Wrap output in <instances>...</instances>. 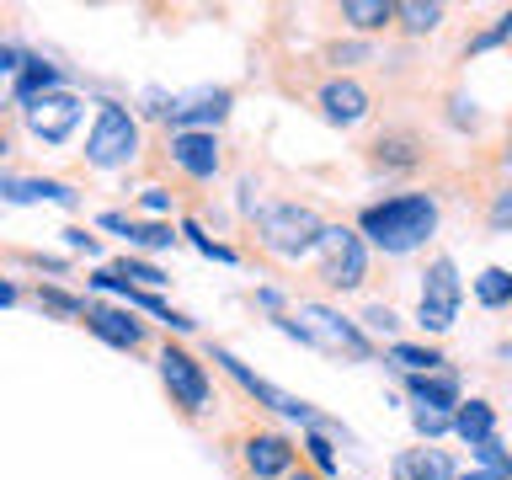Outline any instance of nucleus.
<instances>
[{
  "label": "nucleus",
  "mask_w": 512,
  "mask_h": 480,
  "mask_svg": "<svg viewBox=\"0 0 512 480\" xmlns=\"http://www.w3.org/2000/svg\"><path fill=\"white\" fill-rule=\"evenodd\" d=\"M432 230H438V203L422 198V192H400V198H384L374 208H363V235L390 256L416 251Z\"/></svg>",
  "instance_id": "obj_1"
},
{
  "label": "nucleus",
  "mask_w": 512,
  "mask_h": 480,
  "mask_svg": "<svg viewBox=\"0 0 512 480\" xmlns=\"http://www.w3.org/2000/svg\"><path fill=\"white\" fill-rule=\"evenodd\" d=\"M288 336H299V342H315L320 352H336V358H368V342L363 331L352 326L347 315L326 310V304H299L294 320H278Z\"/></svg>",
  "instance_id": "obj_2"
},
{
  "label": "nucleus",
  "mask_w": 512,
  "mask_h": 480,
  "mask_svg": "<svg viewBox=\"0 0 512 480\" xmlns=\"http://www.w3.org/2000/svg\"><path fill=\"white\" fill-rule=\"evenodd\" d=\"M262 246L267 251H278V256H304V251H315V240H320V214L315 208H304V203H278V208H262Z\"/></svg>",
  "instance_id": "obj_3"
},
{
  "label": "nucleus",
  "mask_w": 512,
  "mask_h": 480,
  "mask_svg": "<svg viewBox=\"0 0 512 480\" xmlns=\"http://www.w3.org/2000/svg\"><path fill=\"white\" fill-rule=\"evenodd\" d=\"M459 299H464L459 267L448 262V256H432V267L422 272V304H416V320H422V331L443 336V331L459 320Z\"/></svg>",
  "instance_id": "obj_4"
},
{
  "label": "nucleus",
  "mask_w": 512,
  "mask_h": 480,
  "mask_svg": "<svg viewBox=\"0 0 512 480\" xmlns=\"http://www.w3.org/2000/svg\"><path fill=\"white\" fill-rule=\"evenodd\" d=\"M134 155H139V123L128 118L123 107L102 102V112H96V123H91V139H86V160L112 171V166H128Z\"/></svg>",
  "instance_id": "obj_5"
},
{
  "label": "nucleus",
  "mask_w": 512,
  "mask_h": 480,
  "mask_svg": "<svg viewBox=\"0 0 512 480\" xmlns=\"http://www.w3.org/2000/svg\"><path fill=\"white\" fill-rule=\"evenodd\" d=\"M320 278L331 288H358L368 278V251H363V235L342 230V224H326L320 230Z\"/></svg>",
  "instance_id": "obj_6"
},
{
  "label": "nucleus",
  "mask_w": 512,
  "mask_h": 480,
  "mask_svg": "<svg viewBox=\"0 0 512 480\" xmlns=\"http://www.w3.org/2000/svg\"><path fill=\"white\" fill-rule=\"evenodd\" d=\"M80 96H70V91H48V96H38V102L27 107V128L38 134L43 144H64L75 134V123H80Z\"/></svg>",
  "instance_id": "obj_7"
},
{
  "label": "nucleus",
  "mask_w": 512,
  "mask_h": 480,
  "mask_svg": "<svg viewBox=\"0 0 512 480\" xmlns=\"http://www.w3.org/2000/svg\"><path fill=\"white\" fill-rule=\"evenodd\" d=\"M214 358H219V363H224V368H230V374L240 379V390H246L251 400H262V406H272V411H278V416H294V422H310V427L320 422V416H315V406H304V400H294V395H283V390H278V384H267V379H256V374H251V368H246V363H240V358H235V352H224V347H219V352H214Z\"/></svg>",
  "instance_id": "obj_8"
},
{
  "label": "nucleus",
  "mask_w": 512,
  "mask_h": 480,
  "mask_svg": "<svg viewBox=\"0 0 512 480\" xmlns=\"http://www.w3.org/2000/svg\"><path fill=\"white\" fill-rule=\"evenodd\" d=\"M160 379H166V390L182 400L187 411H203L208 406V374L198 358H187L182 347H166L160 352Z\"/></svg>",
  "instance_id": "obj_9"
},
{
  "label": "nucleus",
  "mask_w": 512,
  "mask_h": 480,
  "mask_svg": "<svg viewBox=\"0 0 512 480\" xmlns=\"http://www.w3.org/2000/svg\"><path fill=\"white\" fill-rule=\"evenodd\" d=\"M171 160L187 176H214L219 171V139H214V128H187V134H171Z\"/></svg>",
  "instance_id": "obj_10"
},
{
  "label": "nucleus",
  "mask_w": 512,
  "mask_h": 480,
  "mask_svg": "<svg viewBox=\"0 0 512 480\" xmlns=\"http://www.w3.org/2000/svg\"><path fill=\"white\" fill-rule=\"evenodd\" d=\"M0 198L6 203H75V187L70 182H54V176H11L0 171Z\"/></svg>",
  "instance_id": "obj_11"
},
{
  "label": "nucleus",
  "mask_w": 512,
  "mask_h": 480,
  "mask_svg": "<svg viewBox=\"0 0 512 480\" xmlns=\"http://www.w3.org/2000/svg\"><path fill=\"white\" fill-rule=\"evenodd\" d=\"M160 112L171 118L176 134H187L192 123H219L224 112H230V91H192V96H182V102H171Z\"/></svg>",
  "instance_id": "obj_12"
},
{
  "label": "nucleus",
  "mask_w": 512,
  "mask_h": 480,
  "mask_svg": "<svg viewBox=\"0 0 512 480\" xmlns=\"http://www.w3.org/2000/svg\"><path fill=\"white\" fill-rule=\"evenodd\" d=\"M320 112H326L331 123H363L368 118V91L358 86V80H326L320 86Z\"/></svg>",
  "instance_id": "obj_13"
},
{
  "label": "nucleus",
  "mask_w": 512,
  "mask_h": 480,
  "mask_svg": "<svg viewBox=\"0 0 512 480\" xmlns=\"http://www.w3.org/2000/svg\"><path fill=\"white\" fill-rule=\"evenodd\" d=\"M86 326L102 336V342H112V347H123V352H134L139 342H144V326L128 310H102V304H86Z\"/></svg>",
  "instance_id": "obj_14"
},
{
  "label": "nucleus",
  "mask_w": 512,
  "mask_h": 480,
  "mask_svg": "<svg viewBox=\"0 0 512 480\" xmlns=\"http://www.w3.org/2000/svg\"><path fill=\"white\" fill-rule=\"evenodd\" d=\"M411 400H416V411H432V416H454L459 406V379L454 374H411Z\"/></svg>",
  "instance_id": "obj_15"
},
{
  "label": "nucleus",
  "mask_w": 512,
  "mask_h": 480,
  "mask_svg": "<svg viewBox=\"0 0 512 480\" xmlns=\"http://www.w3.org/2000/svg\"><path fill=\"white\" fill-rule=\"evenodd\" d=\"M246 464H251V475H288L294 470V448H288L283 438H272V432H256V438L246 443Z\"/></svg>",
  "instance_id": "obj_16"
},
{
  "label": "nucleus",
  "mask_w": 512,
  "mask_h": 480,
  "mask_svg": "<svg viewBox=\"0 0 512 480\" xmlns=\"http://www.w3.org/2000/svg\"><path fill=\"white\" fill-rule=\"evenodd\" d=\"M395 480H459V475L443 448H411V454L395 459Z\"/></svg>",
  "instance_id": "obj_17"
},
{
  "label": "nucleus",
  "mask_w": 512,
  "mask_h": 480,
  "mask_svg": "<svg viewBox=\"0 0 512 480\" xmlns=\"http://www.w3.org/2000/svg\"><path fill=\"white\" fill-rule=\"evenodd\" d=\"M448 427H454L470 448H480L486 438H496V411L486 406V400H459L454 416H448Z\"/></svg>",
  "instance_id": "obj_18"
},
{
  "label": "nucleus",
  "mask_w": 512,
  "mask_h": 480,
  "mask_svg": "<svg viewBox=\"0 0 512 480\" xmlns=\"http://www.w3.org/2000/svg\"><path fill=\"white\" fill-rule=\"evenodd\" d=\"M107 230H118L128 246H144V251H166L176 246V235H171V224H134V219H123V214H102Z\"/></svg>",
  "instance_id": "obj_19"
},
{
  "label": "nucleus",
  "mask_w": 512,
  "mask_h": 480,
  "mask_svg": "<svg viewBox=\"0 0 512 480\" xmlns=\"http://www.w3.org/2000/svg\"><path fill=\"white\" fill-rule=\"evenodd\" d=\"M48 91H59V70H54V64L27 59L22 70H16V102L32 107V102H38V96H48Z\"/></svg>",
  "instance_id": "obj_20"
},
{
  "label": "nucleus",
  "mask_w": 512,
  "mask_h": 480,
  "mask_svg": "<svg viewBox=\"0 0 512 480\" xmlns=\"http://www.w3.org/2000/svg\"><path fill=\"white\" fill-rule=\"evenodd\" d=\"M342 16L363 32H379L384 22H395V0H347Z\"/></svg>",
  "instance_id": "obj_21"
},
{
  "label": "nucleus",
  "mask_w": 512,
  "mask_h": 480,
  "mask_svg": "<svg viewBox=\"0 0 512 480\" xmlns=\"http://www.w3.org/2000/svg\"><path fill=\"white\" fill-rule=\"evenodd\" d=\"M475 299L486 304V310H502V304L512 299V278H507L502 267H486V272L475 278Z\"/></svg>",
  "instance_id": "obj_22"
},
{
  "label": "nucleus",
  "mask_w": 512,
  "mask_h": 480,
  "mask_svg": "<svg viewBox=\"0 0 512 480\" xmlns=\"http://www.w3.org/2000/svg\"><path fill=\"white\" fill-rule=\"evenodd\" d=\"M390 358H395L400 368H411V374H432V368H443V352L411 347V342H395V347H390Z\"/></svg>",
  "instance_id": "obj_23"
},
{
  "label": "nucleus",
  "mask_w": 512,
  "mask_h": 480,
  "mask_svg": "<svg viewBox=\"0 0 512 480\" xmlns=\"http://www.w3.org/2000/svg\"><path fill=\"white\" fill-rule=\"evenodd\" d=\"M395 16H406V32H432L443 22V6H422V0H406V6H395Z\"/></svg>",
  "instance_id": "obj_24"
},
{
  "label": "nucleus",
  "mask_w": 512,
  "mask_h": 480,
  "mask_svg": "<svg viewBox=\"0 0 512 480\" xmlns=\"http://www.w3.org/2000/svg\"><path fill=\"white\" fill-rule=\"evenodd\" d=\"M112 278H118L123 288H128V283H144V288H155V283H166V272H160V267H150V262H128V256H123V262L112 267Z\"/></svg>",
  "instance_id": "obj_25"
},
{
  "label": "nucleus",
  "mask_w": 512,
  "mask_h": 480,
  "mask_svg": "<svg viewBox=\"0 0 512 480\" xmlns=\"http://www.w3.org/2000/svg\"><path fill=\"white\" fill-rule=\"evenodd\" d=\"M182 235H192V246H198L203 256H214V262H235V251H230V246H214V240H208V235H203V230H198V224H192V219L182 224Z\"/></svg>",
  "instance_id": "obj_26"
},
{
  "label": "nucleus",
  "mask_w": 512,
  "mask_h": 480,
  "mask_svg": "<svg viewBox=\"0 0 512 480\" xmlns=\"http://www.w3.org/2000/svg\"><path fill=\"white\" fill-rule=\"evenodd\" d=\"M304 448H310V459L320 464V470H326V475H336V454H331L326 432H310V438H304Z\"/></svg>",
  "instance_id": "obj_27"
},
{
  "label": "nucleus",
  "mask_w": 512,
  "mask_h": 480,
  "mask_svg": "<svg viewBox=\"0 0 512 480\" xmlns=\"http://www.w3.org/2000/svg\"><path fill=\"white\" fill-rule=\"evenodd\" d=\"M38 299H43L54 315H86V304H80V299H70V294H59V288H43Z\"/></svg>",
  "instance_id": "obj_28"
},
{
  "label": "nucleus",
  "mask_w": 512,
  "mask_h": 480,
  "mask_svg": "<svg viewBox=\"0 0 512 480\" xmlns=\"http://www.w3.org/2000/svg\"><path fill=\"white\" fill-rule=\"evenodd\" d=\"M475 454H480V464H486V470H496V475H507V454H502V443H496V438H486V443L475 448Z\"/></svg>",
  "instance_id": "obj_29"
},
{
  "label": "nucleus",
  "mask_w": 512,
  "mask_h": 480,
  "mask_svg": "<svg viewBox=\"0 0 512 480\" xmlns=\"http://www.w3.org/2000/svg\"><path fill=\"white\" fill-rule=\"evenodd\" d=\"M411 422H416V432H422V438H438V432H448V416H432V411H416Z\"/></svg>",
  "instance_id": "obj_30"
},
{
  "label": "nucleus",
  "mask_w": 512,
  "mask_h": 480,
  "mask_svg": "<svg viewBox=\"0 0 512 480\" xmlns=\"http://www.w3.org/2000/svg\"><path fill=\"white\" fill-rule=\"evenodd\" d=\"M507 32H512V16H502V22H496V27L486 32V38H475V48H496V43L507 38Z\"/></svg>",
  "instance_id": "obj_31"
},
{
  "label": "nucleus",
  "mask_w": 512,
  "mask_h": 480,
  "mask_svg": "<svg viewBox=\"0 0 512 480\" xmlns=\"http://www.w3.org/2000/svg\"><path fill=\"white\" fill-rule=\"evenodd\" d=\"M144 208H150V214H166V208H171V198H166L160 187H150V192H144Z\"/></svg>",
  "instance_id": "obj_32"
},
{
  "label": "nucleus",
  "mask_w": 512,
  "mask_h": 480,
  "mask_svg": "<svg viewBox=\"0 0 512 480\" xmlns=\"http://www.w3.org/2000/svg\"><path fill=\"white\" fill-rule=\"evenodd\" d=\"M368 326H374V331H390V326H395V315L384 310V304H374V310H368Z\"/></svg>",
  "instance_id": "obj_33"
},
{
  "label": "nucleus",
  "mask_w": 512,
  "mask_h": 480,
  "mask_svg": "<svg viewBox=\"0 0 512 480\" xmlns=\"http://www.w3.org/2000/svg\"><path fill=\"white\" fill-rule=\"evenodd\" d=\"M64 235H70V246H80V251H96V240H91L86 230H64Z\"/></svg>",
  "instance_id": "obj_34"
},
{
  "label": "nucleus",
  "mask_w": 512,
  "mask_h": 480,
  "mask_svg": "<svg viewBox=\"0 0 512 480\" xmlns=\"http://www.w3.org/2000/svg\"><path fill=\"white\" fill-rule=\"evenodd\" d=\"M6 304H16V288H11L6 278H0V310H6Z\"/></svg>",
  "instance_id": "obj_35"
},
{
  "label": "nucleus",
  "mask_w": 512,
  "mask_h": 480,
  "mask_svg": "<svg viewBox=\"0 0 512 480\" xmlns=\"http://www.w3.org/2000/svg\"><path fill=\"white\" fill-rule=\"evenodd\" d=\"M464 480H507V475H496V470H480V475H464Z\"/></svg>",
  "instance_id": "obj_36"
},
{
  "label": "nucleus",
  "mask_w": 512,
  "mask_h": 480,
  "mask_svg": "<svg viewBox=\"0 0 512 480\" xmlns=\"http://www.w3.org/2000/svg\"><path fill=\"white\" fill-rule=\"evenodd\" d=\"M283 480H310V475H294V470H288V475H283Z\"/></svg>",
  "instance_id": "obj_37"
},
{
  "label": "nucleus",
  "mask_w": 512,
  "mask_h": 480,
  "mask_svg": "<svg viewBox=\"0 0 512 480\" xmlns=\"http://www.w3.org/2000/svg\"><path fill=\"white\" fill-rule=\"evenodd\" d=\"M0 91H6V86H0Z\"/></svg>",
  "instance_id": "obj_38"
}]
</instances>
